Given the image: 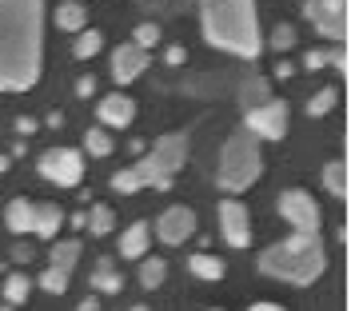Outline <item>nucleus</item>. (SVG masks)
Wrapping results in <instances>:
<instances>
[{"mask_svg":"<svg viewBox=\"0 0 363 311\" xmlns=\"http://www.w3.org/2000/svg\"><path fill=\"white\" fill-rule=\"evenodd\" d=\"M44 0H0V92H24L40 80Z\"/></svg>","mask_w":363,"mask_h":311,"instance_id":"f257e3e1","label":"nucleus"},{"mask_svg":"<svg viewBox=\"0 0 363 311\" xmlns=\"http://www.w3.org/2000/svg\"><path fill=\"white\" fill-rule=\"evenodd\" d=\"M203 40L235 56H256L264 36L256 21V0H200Z\"/></svg>","mask_w":363,"mask_h":311,"instance_id":"f03ea898","label":"nucleus"},{"mask_svg":"<svg viewBox=\"0 0 363 311\" xmlns=\"http://www.w3.org/2000/svg\"><path fill=\"white\" fill-rule=\"evenodd\" d=\"M323 264V244L320 236H303V232H291L284 244H272L259 256V268L272 279H284V283H296V288H308L311 279H320Z\"/></svg>","mask_w":363,"mask_h":311,"instance_id":"7ed1b4c3","label":"nucleus"},{"mask_svg":"<svg viewBox=\"0 0 363 311\" xmlns=\"http://www.w3.org/2000/svg\"><path fill=\"white\" fill-rule=\"evenodd\" d=\"M184 160H188V136H184V132L160 136L140 164H132V168H124V172L112 176V188L124 192V196L140 192L144 183H148V188H168L172 176L184 168Z\"/></svg>","mask_w":363,"mask_h":311,"instance_id":"20e7f679","label":"nucleus"},{"mask_svg":"<svg viewBox=\"0 0 363 311\" xmlns=\"http://www.w3.org/2000/svg\"><path fill=\"white\" fill-rule=\"evenodd\" d=\"M264 172V156H259V140L252 132H235L228 136L224 144V156H220V172H216V183L224 192H247L252 183L259 180Z\"/></svg>","mask_w":363,"mask_h":311,"instance_id":"39448f33","label":"nucleus"},{"mask_svg":"<svg viewBox=\"0 0 363 311\" xmlns=\"http://www.w3.org/2000/svg\"><path fill=\"white\" fill-rule=\"evenodd\" d=\"M36 168H40L44 180L60 183V188H76V183L84 180V156L76 148H48L36 160Z\"/></svg>","mask_w":363,"mask_h":311,"instance_id":"423d86ee","label":"nucleus"},{"mask_svg":"<svg viewBox=\"0 0 363 311\" xmlns=\"http://www.w3.org/2000/svg\"><path fill=\"white\" fill-rule=\"evenodd\" d=\"M279 215L291 224V232L320 236V208H315V200H311L308 192H299V188L284 192V196H279Z\"/></svg>","mask_w":363,"mask_h":311,"instance_id":"0eeeda50","label":"nucleus"},{"mask_svg":"<svg viewBox=\"0 0 363 311\" xmlns=\"http://www.w3.org/2000/svg\"><path fill=\"white\" fill-rule=\"evenodd\" d=\"M76 259H80V239H65V244H56L52 247V259H48V271L40 276V288L52 291V295H65Z\"/></svg>","mask_w":363,"mask_h":311,"instance_id":"6e6552de","label":"nucleus"},{"mask_svg":"<svg viewBox=\"0 0 363 311\" xmlns=\"http://www.w3.org/2000/svg\"><path fill=\"white\" fill-rule=\"evenodd\" d=\"M247 132L256 140H279L288 132V104L284 100H267L259 108H247Z\"/></svg>","mask_w":363,"mask_h":311,"instance_id":"1a4fd4ad","label":"nucleus"},{"mask_svg":"<svg viewBox=\"0 0 363 311\" xmlns=\"http://www.w3.org/2000/svg\"><path fill=\"white\" fill-rule=\"evenodd\" d=\"M303 16L315 24V33L331 36V40H343V0H308Z\"/></svg>","mask_w":363,"mask_h":311,"instance_id":"9d476101","label":"nucleus"},{"mask_svg":"<svg viewBox=\"0 0 363 311\" xmlns=\"http://www.w3.org/2000/svg\"><path fill=\"white\" fill-rule=\"evenodd\" d=\"M220 227H224V239L232 247H247V244H252V220H247V208L244 204L224 200V204H220Z\"/></svg>","mask_w":363,"mask_h":311,"instance_id":"9b49d317","label":"nucleus"},{"mask_svg":"<svg viewBox=\"0 0 363 311\" xmlns=\"http://www.w3.org/2000/svg\"><path fill=\"white\" fill-rule=\"evenodd\" d=\"M192 232H196V212L184 208V204L168 208V212L160 215V224H156V236H160L164 244H184Z\"/></svg>","mask_w":363,"mask_h":311,"instance_id":"f8f14e48","label":"nucleus"},{"mask_svg":"<svg viewBox=\"0 0 363 311\" xmlns=\"http://www.w3.org/2000/svg\"><path fill=\"white\" fill-rule=\"evenodd\" d=\"M144 68H148V48H140V44H120L112 52V76L120 84H132Z\"/></svg>","mask_w":363,"mask_h":311,"instance_id":"ddd939ff","label":"nucleus"},{"mask_svg":"<svg viewBox=\"0 0 363 311\" xmlns=\"http://www.w3.org/2000/svg\"><path fill=\"white\" fill-rule=\"evenodd\" d=\"M132 116H136V104H132L128 96L112 92V96L100 100V124H104V128H128Z\"/></svg>","mask_w":363,"mask_h":311,"instance_id":"4468645a","label":"nucleus"},{"mask_svg":"<svg viewBox=\"0 0 363 311\" xmlns=\"http://www.w3.org/2000/svg\"><path fill=\"white\" fill-rule=\"evenodd\" d=\"M4 224H9V232H16V236L33 232L36 227V204L33 200H12V204L4 208Z\"/></svg>","mask_w":363,"mask_h":311,"instance_id":"2eb2a0df","label":"nucleus"},{"mask_svg":"<svg viewBox=\"0 0 363 311\" xmlns=\"http://www.w3.org/2000/svg\"><path fill=\"white\" fill-rule=\"evenodd\" d=\"M148 239H152L148 224H132L128 232L120 236V256H124V259H144V251H148Z\"/></svg>","mask_w":363,"mask_h":311,"instance_id":"dca6fc26","label":"nucleus"},{"mask_svg":"<svg viewBox=\"0 0 363 311\" xmlns=\"http://www.w3.org/2000/svg\"><path fill=\"white\" fill-rule=\"evenodd\" d=\"M60 224H65V212H60V208L56 204H36V236L40 239H52L56 232H60Z\"/></svg>","mask_w":363,"mask_h":311,"instance_id":"f3484780","label":"nucleus"},{"mask_svg":"<svg viewBox=\"0 0 363 311\" xmlns=\"http://www.w3.org/2000/svg\"><path fill=\"white\" fill-rule=\"evenodd\" d=\"M84 21H88V12H84V4H76V0H65V4L56 9V24H60L65 33H84Z\"/></svg>","mask_w":363,"mask_h":311,"instance_id":"a211bd4d","label":"nucleus"},{"mask_svg":"<svg viewBox=\"0 0 363 311\" xmlns=\"http://www.w3.org/2000/svg\"><path fill=\"white\" fill-rule=\"evenodd\" d=\"M188 268H192V276L208 279V283H216V279H224V259L208 256V251H196V256L188 259Z\"/></svg>","mask_w":363,"mask_h":311,"instance_id":"6ab92c4d","label":"nucleus"},{"mask_svg":"<svg viewBox=\"0 0 363 311\" xmlns=\"http://www.w3.org/2000/svg\"><path fill=\"white\" fill-rule=\"evenodd\" d=\"M92 288L108 291V295H116V291H120V276H116V268H112L108 259H100V264H96V271H92Z\"/></svg>","mask_w":363,"mask_h":311,"instance_id":"aec40b11","label":"nucleus"},{"mask_svg":"<svg viewBox=\"0 0 363 311\" xmlns=\"http://www.w3.org/2000/svg\"><path fill=\"white\" fill-rule=\"evenodd\" d=\"M28 291H33V279L24 276V271H16V276L4 279V300H9V307L12 303H24L28 300Z\"/></svg>","mask_w":363,"mask_h":311,"instance_id":"412c9836","label":"nucleus"},{"mask_svg":"<svg viewBox=\"0 0 363 311\" xmlns=\"http://www.w3.org/2000/svg\"><path fill=\"white\" fill-rule=\"evenodd\" d=\"M112 224H116V215H112V208L96 204L92 212H88V232H92V236H108V232H112Z\"/></svg>","mask_w":363,"mask_h":311,"instance_id":"4be33fe9","label":"nucleus"},{"mask_svg":"<svg viewBox=\"0 0 363 311\" xmlns=\"http://www.w3.org/2000/svg\"><path fill=\"white\" fill-rule=\"evenodd\" d=\"M343 180H347V168H343L340 160L323 168V183H328V192H331V196H347V183H343Z\"/></svg>","mask_w":363,"mask_h":311,"instance_id":"5701e85b","label":"nucleus"},{"mask_svg":"<svg viewBox=\"0 0 363 311\" xmlns=\"http://www.w3.org/2000/svg\"><path fill=\"white\" fill-rule=\"evenodd\" d=\"M164 271H168V264H164V259H144V268H140V283H144V288H160L164 283Z\"/></svg>","mask_w":363,"mask_h":311,"instance_id":"b1692460","label":"nucleus"},{"mask_svg":"<svg viewBox=\"0 0 363 311\" xmlns=\"http://www.w3.org/2000/svg\"><path fill=\"white\" fill-rule=\"evenodd\" d=\"M84 148L92 152V156H108V152H112V136H108V128H88Z\"/></svg>","mask_w":363,"mask_h":311,"instance_id":"393cba45","label":"nucleus"},{"mask_svg":"<svg viewBox=\"0 0 363 311\" xmlns=\"http://www.w3.org/2000/svg\"><path fill=\"white\" fill-rule=\"evenodd\" d=\"M100 44H104V36L88 28V33H80V36H76V48H72V52L80 56V60H88V56H96V52H100Z\"/></svg>","mask_w":363,"mask_h":311,"instance_id":"a878e982","label":"nucleus"},{"mask_svg":"<svg viewBox=\"0 0 363 311\" xmlns=\"http://www.w3.org/2000/svg\"><path fill=\"white\" fill-rule=\"evenodd\" d=\"M331 108H335V88H323L320 96H311L308 112L311 116H323V112H331Z\"/></svg>","mask_w":363,"mask_h":311,"instance_id":"bb28decb","label":"nucleus"},{"mask_svg":"<svg viewBox=\"0 0 363 311\" xmlns=\"http://www.w3.org/2000/svg\"><path fill=\"white\" fill-rule=\"evenodd\" d=\"M156 40H160V28H156V24H140V28H136V40H132V44H140V48H152Z\"/></svg>","mask_w":363,"mask_h":311,"instance_id":"cd10ccee","label":"nucleus"},{"mask_svg":"<svg viewBox=\"0 0 363 311\" xmlns=\"http://www.w3.org/2000/svg\"><path fill=\"white\" fill-rule=\"evenodd\" d=\"M291 40H296V33H291L288 24H284V28H276V36H272V44H276V48H288Z\"/></svg>","mask_w":363,"mask_h":311,"instance_id":"c85d7f7f","label":"nucleus"},{"mask_svg":"<svg viewBox=\"0 0 363 311\" xmlns=\"http://www.w3.org/2000/svg\"><path fill=\"white\" fill-rule=\"evenodd\" d=\"M92 88H96V80H92V76H84V80L76 84V92H80V96H92Z\"/></svg>","mask_w":363,"mask_h":311,"instance_id":"c756f323","label":"nucleus"},{"mask_svg":"<svg viewBox=\"0 0 363 311\" xmlns=\"http://www.w3.org/2000/svg\"><path fill=\"white\" fill-rule=\"evenodd\" d=\"M184 60V48H168V64H180Z\"/></svg>","mask_w":363,"mask_h":311,"instance_id":"7c9ffc66","label":"nucleus"},{"mask_svg":"<svg viewBox=\"0 0 363 311\" xmlns=\"http://www.w3.org/2000/svg\"><path fill=\"white\" fill-rule=\"evenodd\" d=\"M247 311H284L279 303H256V307H247Z\"/></svg>","mask_w":363,"mask_h":311,"instance_id":"2f4dec72","label":"nucleus"},{"mask_svg":"<svg viewBox=\"0 0 363 311\" xmlns=\"http://www.w3.org/2000/svg\"><path fill=\"white\" fill-rule=\"evenodd\" d=\"M80 311H100V303L96 300H84V303H80Z\"/></svg>","mask_w":363,"mask_h":311,"instance_id":"473e14b6","label":"nucleus"},{"mask_svg":"<svg viewBox=\"0 0 363 311\" xmlns=\"http://www.w3.org/2000/svg\"><path fill=\"white\" fill-rule=\"evenodd\" d=\"M9 164H12V160H9V156H0V172H4V168H9Z\"/></svg>","mask_w":363,"mask_h":311,"instance_id":"72a5a7b5","label":"nucleus"},{"mask_svg":"<svg viewBox=\"0 0 363 311\" xmlns=\"http://www.w3.org/2000/svg\"><path fill=\"white\" fill-rule=\"evenodd\" d=\"M132 311H148V307H132Z\"/></svg>","mask_w":363,"mask_h":311,"instance_id":"f704fd0d","label":"nucleus"},{"mask_svg":"<svg viewBox=\"0 0 363 311\" xmlns=\"http://www.w3.org/2000/svg\"><path fill=\"white\" fill-rule=\"evenodd\" d=\"M0 311H12V307H0Z\"/></svg>","mask_w":363,"mask_h":311,"instance_id":"c9c22d12","label":"nucleus"},{"mask_svg":"<svg viewBox=\"0 0 363 311\" xmlns=\"http://www.w3.org/2000/svg\"><path fill=\"white\" fill-rule=\"evenodd\" d=\"M212 311H220V307H212Z\"/></svg>","mask_w":363,"mask_h":311,"instance_id":"e433bc0d","label":"nucleus"}]
</instances>
